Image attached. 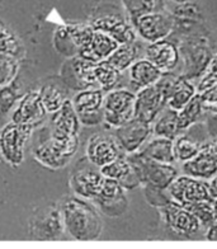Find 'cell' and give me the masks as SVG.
I'll list each match as a JSON object with an SVG mask.
<instances>
[{
    "label": "cell",
    "instance_id": "6da1fadb",
    "mask_svg": "<svg viewBox=\"0 0 217 249\" xmlns=\"http://www.w3.org/2000/svg\"><path fill=\"white\" fill-rule=\"evenodd\" d=\"M66 233L78 242L98 240L103 233L102 217L96 205L76 195L65 196L59 203Z\"/></svg>",
    "mask_w": 217,
    "mask_h": 249
},
{
    "label": "cell",
    "instance_id": "7a4b0ae2",
    "mask_svg": "<svg viewBox=\"0 0 217 249\" xmlns=\"http://www.w3.org/2000/svg\"><path fill=\"white\" fill-rule=\"evenodd\" d=\"M79 136H59L50 134L46 140L32 150L33 158L43 167L59 171L69 165L79 150Z\"/></svg>",
    "mask_w": 217,
    "mask_h": 249
},
{
    "label": "cell",
    "instance_id": "3957f363",
    "mask_svg": "<svg viewBox=\"0 0 217 249\" xmlns=\"http://www.w3.org/2000/svg\"><path fill=\"white\" fill-rule=\"evenodd\" d=\"M179 49L182 57L181 64H183L182 75L188 79L201 78L214 59L206 35L196 32L184 36L179 43Z\"/></svg>",
    "mask_w": 217,
    "mask_h": 249
},
{
    "label": "cell",
    "instance_id": "277c9868",
    "mask_svg": "<svg viewBox=\"0 0 217 249\" xmlns=\"http://www.w3.org/2000/svg\"><path fill=\"white\" fill-rule=\"evenodd\" d=\"M28 233L32 240L53 242L66 233L59 203H50L37 209L28 220Z\"/></svg>",
    "mask_w": 217,
    "mask_h": 249
},
{
    "label": "cell",
    "instance_id": "5b68a950",
    "mask_svg": "<svg viewBox=\"0 0 217 249\" xmlns=\"http://www.w3.org/2000/svg\"><path fill=\"white\" fill-rule=\"evenodd\" d=\"M135 168L142 187L168 190L171 182L178 177L177 168L173 164L160 163L142 155L140 151L134 154H127Z\"/></svg>",
    "mask_w": 217,
    "mask_h": 249
},
{
    "label": "cell",
    "instance_id": "8992f818",
    "mask_svg": "<svg viewBox=\"0 0 217 249\" xmlns=\"http://www.w3.org/2000/svg\"><path fill=\"white\" fill-rule=\"evenodd\" d=\"M34 127L30 124L10 121L0 128V155L13 168L19 167L24 160L26 145Z\"/></svg>",
    "mask_w": 217,
    "mask_h": 249
},
{
    "label": "cell",
    "instance_id": "52a82bcc",
    "mask_svg": "<svg viewBox=\"0 0 217 249\" xmlns=\"http://www.w3.org/2000/svg\"><path fill=\"white\" fill-rule=\"evenodd\" d=\"M136 93L129 88H115L105 93L104 121L107 128H118L135 118Z\"/></svg>",
    "mask_w": 217,
    "mask_h": 249
},
{
    "label": "cell",
    "instance_id": "ba28073f",
    "mask_svg": "<svg viewBox=\"0 0 217 249\" xmlns=\"http://www.w3.org/2000/svg\"><path fill=\"white\" fill-rule=\"evenodd\" d=\"M158 211L165 230L177 238L189 239L202 229L201 223L197 217L181 203L170 201L164 206L158 207Z\"/></svg>",
    "mask_w": 217,
    "mask_h": 249
},
{
    "label": "cell",
    "instance_id": "9c48e42d",
    "mask_svg": "<svg viewBox=\"0 0 217 249\" xmlns=\"http://www.w3.org/2000/svg\"><path fill=\"white\" fill-rule=\"evenodd\" d=\"M168 194L171 200L183 206L200 201L214 202L217 197L210 180L191 177L188 174L178 176L168 187Z\"/></svg>",
    "mask_w": 217,
    "mask_h": 249
},
{
    "label": "cell",
    "instance_id": "30bf717a",
    "mask_svg": "<svg viewBox=\"0 0 217 249\" xmlns=\"http://www.w3.org/2000/svg\"><path fill=\"white\" fill-rule=\"evenodd\" d=\"M105 92L99 87L78 90L71 99L83 126L94 127L104 121Z\"/></svg>",
    "mask_w": 217,
    "mask_h": 249
},
{
    "label": "cell",
    "instance_id": "8fae6325",
    "mask_svg": "<svg viewBox=\"0 0 217 249\" xmlns=\"http://www.w3.org/2000/svg\"><path fill=\"white\" fill-rule=\"evenodd\" d=\"M131 23L135 27L137 36L148 43L168 38L174 33L175 27L173 13H168L165 10L138 17Z\"/></svg>",
    "mask_w": 217,
    "mask_h": 249
},
{
    "label": "cell",
    "instance_id": "7c38bea8",
    "mask_svg": "<svg viewBox=\"0 0 217 249\" xmlns=\"http://www.w3.org/2000/svg\"><path fill=\"white\" fill-rule=\"evenodd\" d=\"M89 24L97 31H102L117 41L119 45L122 43L135 42L137 39L135 27L131 20L123 17L119 12H104L93 17Z\"/></svg>",
    "mask_w": 217,
    "mask_h": 249
},
{
    "label": "cell",
    "instance_id": "4fadbf2b",
    "mask_svg": "<svg viewBox=\"0 0 217 249\" xmlns=\"http://www.w3.org/2000/svg\"><path fill=\"white\" fill-rule=\"evenodd\" d=\"M123 154L126 153L121 148L115 135L96 134L88 139L85 146V159L93 167L100 169Z\"/></svg>",
    "mask_w": 217,
    "mask_h": 249
},
{
    "label": "cell",
    "instance_id": "5bb4252c",
    "mask_svg": "<svg viewBox=\"0 0 217 249\" xmlns=\"http://www.w3.org/2000/svg\"><path fill=\"white\" fill-rule=\"evenodd\" d=\"M100 213L109 217L122 216L127 211L129 200L126 190L118 180L105 177L98 196L93 200Z\"/></svg>",
    "mask_w": 217,
    "mask_h": 249
},
{
    "label": "cell",
    "instance_id": "9a60e30c",
    "mask_svg": "<svg viewBox=\"0 0 217 249\" xmlns=\"http://www.w3.org/2000/svg\"><path fill=\"white\" fill-rule=\"evenodd\" d=\"M96 64L97 62L80 56H74L63 66L61 79L70 89L75 90L98 87L96 78Z\"/></svg>",
    "mask_w": 217,
    "mask_h": 249
},
{
    "label": "cell",
    "instance_id": "2e32d148",
    "mask_svg": "<svg viewBox=\"0 0 217 249\" xmlns=\"http://www.w3.org/2000/svg\"><path fill=\"white\" fill-rule=\"evenodd\" d=\"M47 115L40 97L38 89H31L24 93L12 111V121L17 124H30L32 127H38Z\"/></svg>",
    "mask_w": 217,
    "mask_h": 249
},
{
    "label": "cell",
    "instance_id": "e0dca14e",
    "mask_svg": "<svg viewBox=\"0 0 217 249\" xmlns=\"http://www.w3.org/2000/svg\"><path fill=\"white\" fill-rule=\"evenodd\" d=\"M151 135L152 124L136 117L121 127L115 128L116 139L126 154H134L141 150Z\"/></svg>",
    "mask_w": 217,
    "mask_h": 249
},
{
    "label": "cell",
    "instance_id": "ac0fdd59",
    "mask_svg": "<svg viewBox=\"0 0 217 249\" xmlns=\"http://www.w3.org/2000/svg\"><path fill=\"white\" fill-rule=\"evenodd\" d=\"M144 56L163 72H175L182 62L179 45L168 38L149 43L144 49Z\"/></svg>",
    "mask_w": 217,
    "mask_h": 249
},
{
    "label": "cell",
    "instance_id": "d6986e66",
    "mask_svg": "<svg viewBox=\"0 0 217 249\" xmlns=\"http://www.w3.org/2000/svg\"><path fill=\"white\" fill-rule=\"evenodd\" d=\"M167 107V99L160 89L155 86L146 87L136 93L135 117L151 124Z\"/></svg>",
    "mask_w": 217,
    "mask_h": 249
},
{
    "label": "cell",
    "instance_id": "ffe728a7",
    "mask_svg": "<svg viewBox=\"0 0 217 249\" xmlns=\"http://www.w3.org/2000/svg\"><path fill=\"white\" fill-rule=\"evenodd\" d=\"M104 178L100 169L97 171L92 167L79 168L70 176V188L76 196L93 201L99 195Z\"/></svg>",
    "mask_w": 217,
    "mask_h": 249
},
{
    "label": "cell",
    "instance_id": "44dd1931",
    "mask_svg": "<svg viewBox=\"0 0 217 249\" xmlns=\"http://www.w3.org/2000/svg\"><path fill=\"white\" fill-rule=\"evenodd\" d=\"M83 124L74 108L71 99L64 103L59 111L51 115L50 118V134L59 136H79Z\"/></svg>",
    "mask_w": 217,
    "mask_h": 249
},
{
    "label": "cell",
    "instance_id": "7402d4cb",
    "mask_svg": "<svg viewBox=\"0 0 217 249\" xmlns=\"http://www.w3.org/2000/svg\"><path fill=\"white\" fill-rule=\"evenodd\" d=\"M100 172H102L104 177L118 180L126 191L134 190L136 187L141 186L140 178H138L135 168L132 165L127 154L121 155L116 160H113L112 163L102 167Z\"/></svg>",
    "mask_w": 217,
    "mask_h": 249
},
{
    "label": "cell",
    "instance_id": "603a6c76",
    "mask_svg": "<svg viewBox=\"0 0 217 249\" xmlns=\"http://www.w3.org/2000/svg\"><path fill=\"white\" fill-rule=\"evenodd\" d=\"M183 173L194 178L212 180L217 177V158L215 157L204 144L201 153L191 160L182 164Z\"/></svg>",
    "mask_w": 217,
    "mask_h": 249
},
{
    "label": "cell",
    "instance_id": "cb8c5ba5",
    "mask_svg": "<svg viewBox=\"0 0 217 249\" xmlns=\"http://www.w3.org/2000/svg\"><path fill=\"white\" fill-rule=\"evenodd\" d=\"M173 17L175 22L174 33L182 35L183 37L196 33V28L203 23L201 9L194 4V1L178 4V7L173 12Z\"/></svg>",
    "mask_w": 217,
    "mask_h": 249
},
{
    "label": "cell",
    "instance_id": "d4e9b609",
    "mask_svg": "<svg viewBox=\"0 0 217 249\" xmlns=\"http://www.w3.org/2000/svg\"><path fill=\"white\" fill-rule=\"evenodd\" d=\"M69 87L61 78L50 79L38 88L42 105L49 115L59 111L69 98Z\"/></svg>",
    "mask_w": 217,
    "mask_h": 249
},
{
    "label": "cell",
    "instance_id": "484cf974",
    "mask_svg": "<svg viewBox=\"0 0 217 249\" xmlns=\"http://www.w3.org/2000/svg\"><path fill=\"white\" fill-rule=\"evenodd\" d=\"M163 74L164 72L146 57H140L136 60L134 65L129 69L130 83L136 90L155 86L159 82V79L163 76Z\"/></svg>",
    "mask_w": 217,
    "mask_h": 249
},
{
    "label": "cell",
    "instance_id": "4316f807",
    "mask_svg": "<svg viewBox=\"0 0 217 249\" xmlns=\"http://www.w3.org/2000/svg\"><path fill=\"white\" fill-rule=\"evenodd\" d=\"M118 46L119 43L113 37L102 32V31L96 30L89 46L80 51L78 56L90 60V61L99 62L108 59Z\"/></svg>",
    "mask_w": 217,
    "mask_h": 249
},
{
    "label": "cell",
    "instance_id": "83f0119b",
    "mask_svg": "<svg viewBox=\"0 0 217 249\" xmlns=\"http://www.w3.org/2000/svg\"><path fill=\"white\" fill-rule=\"evenodd\" d=\"M142 155L160 163L174 164L177 161L174 150V140L161 136H154L140 150Z\"/></svg>",
    "mask_w": 217,
    "mask_h": 249
},
{
    "label": "cell",
    "instance_id": "f1b7e54d",
    "mask_svg": "<svg viewBox=\"0 0 217 249\" xmlns=\"http://www.w3.org/2000/svg\"><path fill=\"white\" fill-rule=\"evenodd\" d=\"M197 93V88L193 86L191 79L178 74L167 99V107L174 111H181Z\"/></svg>",
    "mask_w": 217,
    "mask_h": 249
},
{
    "label": "cell",
    "instance_id": "f546056e",
    "mask_svg": "<svg viewBox=\"0 0 217 249\" xmlns=\"http://www.w3.org/2000/svg\"><path fill=\"white\" fill-rule=\"evenodd\" d=\"M141 50V43H138L137 41L131 43H122L113 51L112 55L109 56L107 60L115 66L116 69L125 72L126 70H129L134 65L136 60L140 59Z\"/></svg>",
    "mask_w": 217,
    "mask_h": 249
},
{
    "label": "cell",
    "instance_id": "4dcf8cb0",
    "mask_svg": "<svg viewBox=\"0 0 217 249\" xmlns=\"http://www.w3.org/2000/svg\"><path fill=\"white\" fill-rule=\"evenodd\" d=\"M182 131L178 121V111L165 107L160 115L152 122V135L174 140Z\"/></svg>",
    "mask_w": 217,
    "mask_h": 249
},
{
    "label": "cell",
    "instance_id": "1f68e13d",
    "mask_svg": "<svg viewBox=\"0 0 217 249\" xmlns=\"http://www.w3.org/2000/svg\"><path fill=\"white\" fill-rule=\"evenodd\" d=\"M203 113L204 109L201 102V95L197 93L181 111H178V121H179L181 131L185 132L189 130L201 120Z\"/></svg>",
    "mask_w": 217,
    "mask_h": 249
},
{
    "label": "cell",
    "instance_id": "d6a6232c",
    "mask_svg": "<svg viewBox=\"0 0 217 249\" xmlns=\"http://www.w3.org/2000/svg\"><path fill=\"white\" fill-rule=\"evenodd\" d=\"M203 146L204 144H202L200 140H196L185 132H182L174 139V150L177 161H181L183 164L185 161L191 160L201 153Z\"/></svg>",
    "mask_w": 217,
    "mask_h": 249
},
{
    "label": "cell",
    "instance_id": "836d02e7",
    "mask_svg": "<svg viewBox=\"0 0 217 249\" xmlns=\"http://www.w3.org/2000/svg\"><path fill=\"white\" fill-rule=\"evenodd\" d=\"M96 78L99 88L107 93L118 87L122 79V71L116 69L108 60H103L96 64Z\"/></svg>",
    "mask_w": 217,
    "mask_h": 249
},
{
    "label": "cell",
    "instance_id": "e575fe53",
    "mask_svg": "<svg viewBox=\"0 0 217 249\" xmlns=\"http://www.w3.org/2000/svg\"><path fill=\"white\" fill-rule=\"evenodd\" d=\"M122 4L131 22L145 14L165 10V0H122Z\"/></svg>",
    "mask_w": 217,
    "mask_h": 249
},
{
    "label": "cell",
    "instance_id": "d590c367",
    "mask_svg": "<svg viewBox=\"0 0 217 249\" xmlns=\"http://www.w3.org/2000/svg\"><path fill=\"white\" fill-rule=\"evenodd\" d=\"M22 95L20 84L16 79L5 86H0V117L13 111Z\"/></svg>",
    "mask_w": 217,
    "mask_h": 249
},
{
    "label": "cell",
    "instance_id": "8d00e7d4",
    "mask_svg": "<svg viewBox=\"0 0 217 249\" xmlns=\"http://www.w3.org/2000/svg\"><path fill=\"white\" fill-rule=\"evenodd\" d=\"M184 207H187L188 210L197 217L198 221L201 223L202 228H208L217 220L212 201H200V202L185 205Z\"/></svg>",
    "mask_w": 217,
    "mask_h": 249
},
{
    "label": "cell",
    "instance_id": "74e56055",
    "mask_svg": "<svg viewBox=\"0 0 217 249\" xmlns=\"http://www.w3.org/2000/svg\"><path fill=\"white\" fill-rule=\"evenodd\" d=\"M55 46H56L57 51L67 59L78 56V49H76L75 43L72 42L71 36H70L66 26L60 27L55 33Z\"/></svg>",
    "mask_w": 217,
    "mask_h": 249
},
{
    "label": "cell",
    "instance_id": "f35d334b",
    "mask_svg": "<svg viewBox=\"0 0 217 249\" xmlns=\"http://www.w3.org/2000/svg\"><path fill=\"white\" fill-rule=\"evenodd\" d=\"M23 47L20 45L19 39L17 38L10 31L0 27V53L18 57Z\"/></svg>",
    "mask_w": 217,
    "mask_h": 249
},
{
    "label": "cell",
    "instance_id": "ab89813d",
    "mask_svg": "<svg viewBox=\"0 0 217 249\" xmlns=\"http://www.w3.org/2000/svg\"><path fill=\"white\" fill-rule=\"evenodd\" d=\"M18 71V62L16 57L0 53V86H5L16 79Z\"/></svg>",
    "mask_w": 217,
    "mask_h": 249
},
{
    "label": "cell",
    "instance_id": "60d3db41",
    "mask_svg": "<svg viewBox=\"0 0 217 249\" xmlns=\"http://www.w3.org/2000/svg\"><path fill=\"white\" fill-rule=\"evenodd\" d=\"M217 86V55L214 56L208 69L206 70L197 86V92L202 93L211 87Z\"/></svg>",
    "mask_w": 217,
    "mask_h": 249
},
{
    "label": "cell",
    "instance_id": "b9f144b4",
    "mask_svg": "<svg viewBox=\"0 0 217 249\" xmlns=\"http://www.w3.org/2000/svg\"><path fill=\"white\" fill-rule=\"evenodd\" d=\"M200 95H201V102L204 112L217 115V86L206 89L202 93H200Z\"/></svg>",
    "mask_w": 217,
    "mask_h": 249
},
{
    "label": "cell",
    "instance_id": "7bdbcfd3",
    "mask_svg": "<svg viewBox=\"0 0 217 249\" xmlns=\"http://www.w3.org/2000/svg\"><path fill=\"white\" fill-rule=\"evenodd\" d=\"M204 238L210 242H217V220L212 225L206 228V233H204Z\"/></svg>",
    "mask_w": 217,
    "mask_h": 249
},
{
    "label": "cell",
    "instance_id": "ee69618b",
    "mask_svg": "<svg viewBox=\"0 0 217 249\" xmlns=\"http://www.w3.org/2000/svg\"><path fill=\"white\" fill-rule=\"evenodd\" d=\"M206 148H207L208 150H210L211 153H212V154L217 158V136L215 139H212L210 142H207V144H206Z\"/></svg>",
    "mask_w": 217,
    "mask_h": 249
},
{
    "label": "cell",
    "instance_id": "f6af8a7d",
    "mask_svg": "<svg viewBox=\"0 0 217 249\" xmlns=\"http://www.w3.org/2000/svg\"><path fill=\"white\" fill-rule=\"evenodd\" d=\"M177 4H183V3H192V1H196V0H171Z\"/></svg>",
    "mask_w": 217,
    "mask_h": 249
},
{
    "label": "cell",
    "instance_id": "bcb514c9",
    "mask_svg": "<svg viewBox=\"0 0 217 249\" xmlns=\"http://www.w3.org/2000/svg\"><path fill=\"white\" fill-rule=\"evenodd\" d=\"M211 184H212V187H214L215 192H216V194H217V177L215 178V179L211 180Z\"/></svg>",
    "mask_w": 217,
    "mask_h": 249
},
{
    "label": "cell",
    "instance_id": "7dc6e473",
    "mask_svg": "<svg viewBox=\"0 0 217 249\" xmlns=\"http://www.w3.org/2000/svg\"><path fill=\"white\" fill-rule=\"evenodd\" d=\"M214 207H215V213H216V216H217V197L214 201Z\"/></svg>",
    "mask_w": 217,
    "mask_h": 249
}]
</instances>
